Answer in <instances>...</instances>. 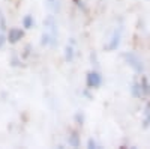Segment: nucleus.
Masks as SVG:
<instances>
[{"instance_id":"39448f33","label":"nucleus","mask_w":150,"mask_h":149,"mask_svg":"<svg viewBox=\"0 0 150 149\" xmlns=\"http://www.w3.org/2000/svg\"><path fill=\"white\" fill-rule=\"evenodd\" d=\"M6 38H8L9 44H17L24 38V30L20 27H12L6 32Z\"/></svg>"},{"instance_id":"1a4fd4ad","label":"nucleus","mask_w":150,"mask_h":149,"mask_svg":"<svg viewBox=\"0 0 150 149\" xmlns=\"http://www.w3.org/2000/svg\"><path fill=\"white\" fill-rule=\"evenodd\" d=\"M141 125L144 130L150 128V101L144 106V110H143V118H141Z\"/></svg>"},{"instance_id":"f03ea898","label":"nucleus","mask_w":150,"mask_h":149,"mask_svg":"<svg viewBox=\"0 0 150 149\" xmlns=\"http://www.w3.org/2000/svg\"><path fill=\"white\" fill-rule=\"evenodd\" d=\"M123 60H125V63H126L129 68H132V71L135 74H138V76H141V74L146 72L144 60L141 59L140 54H137L135 51H125L123 53Z\"/></svg>"},{"instance_id":"6e6552de","label":"nucleus","mask_w":150,"mask_h":149,"mask_svg":"<svg viewBox=\"0 0 150 149\" xmlns=\"http://www.w3.org/2000/svg\"><path fill=\"white\" fill-rule=\"evenodd\" d=\"M68 145L71 148H80L81 145V137H80V133L78 131H69V135H68Z\"/></svg>"},{"instance_id":"f8f14e48","label":"nucleus","mask_w":150,"mask_h":149,"mask_svg":"<svg viewBox=\"0 0 150 149\" xmlns=\"http://www.w3.org/2000/svg\"><path fill=\"white\" fill-rule=\"evenodd\" d=\"M21 24H23V29H26V30L35 27V18H33V15H30V14L24 15L23 20H21Z\"/></svg>"},{"instance_id":"9d476101","label":"nucleus","mask_w":150,"mask_h":149,"mask_svg":"<svg viewBox=\"0 0 150 149\" xmlns=\"http://www.w3.org/2000/svg\"><path fill=\"white\" fill-rule=\"evenodd\" d=\"M140 83H141V89H143V95H144V98H150V80L144 76V74H141Z\"/></svg>"},{"instance_id":"7ed1b4c3","label":"nucleus","mask_w":150,"mask_h":149,"mask_svg":"<svg viewBox=\"0 0 150 149\" xmlns=\"http://www.w3.org/2000/svg\"><path fill=\"white\" fill-rule=\"evenodd\" d=\"M123 24H119V26H116V29L112 30L111 36L108 42L105 44V51H116V50H119L120 44H122V38H123Z\"/></svg>"},{"instance_id":"423d86ee","label":"nucleus","mask_w":150,"mask_h":149,"mask_svg":"<svg viewBox=\"0 0 150 149\" xmlns=\"http://www.w3.org/2000/svg\"><path fill=\"white\" fill-rule=\"evenodd\" d=\"M63 56H65V60L68 63H72L75 60V39L71 38L69 42L65 45V51H63Z\"/></svg>"},{"instance_id":"2eb2a0df","label":"nucleus","mask_w":150,"mask_h":149,"mask_svg":"<svg viewBox=\"0 0 150 149\" xmlns=\"http://www.w3.org/2000/svg\"><path fill=\"white\" fill-rule=\"evenodd\" d=\"M6 17L3 14V11L0 9V32H6Z\"/></svg>"},{"instance_id":"ddd939ff","label":"nucleus","mask_w":150,"mask_h":149,"mask_svg":"<svg viewBox=\"0 0 150 149\" xmlns=\"http://www.w3.org/2000/svg\"><path fill=\"white\" fill-rule=\"evenodd\" d=\"M74 120H75V123H77L78 127H83L84 122H86V116H84L83 111H77L75 116H74Z\"/></svg>"},{"instance_id":"dca6fc26","label":"nucleus","mask_w":150,"mask_h":149,"mask_svg":"<svg viewBox=\"0 0 150 149\" xmlns=\"http://www.w3.org/2000/svg\"><path fill=\"white\" fill-rule=\"evenodd\" d=\"M87 148H89V149H98L99 145H98V142L93 137H90L89 140H87Z\"/></svg>"},{"instance_id":"f257e3e1","label":"nucleus","mask_w":150,"mask_h":149,"mask_svg":"<svg viewBox=\"0 0 150 149\" xmlns=\"http://www.w3.org/2000/svg\"><path fill=\"white\" fill-rule=\"evenodd\" d=\"M59 39V29L54 15H48L44 20V32L41 35V45L42 47H54Z\"/></svg>"},{"instance_id":"20e7f679","label":"nucleus","mask_w":150,"mask_h":149,"mask_svg":"<svg viewBox=\"0 0 150 149\" xmlns=\"http://www.w3.org/2000/svg\"><path fill=\"white\" fill-rule=\"evenodd\" d=\"M102 83H104V77L98 69H90L86 74V86H87L89 91L99 89L102 86Z\"/></svg>"},{"instance_id":"0eeeda50","label":"nucleus","mask_w":150,"mask_h":149,"mask_svg":"<svg viewBox=\"0 0 150 149\" xmlns=\"http://www.w3.org/2000/svg\"><path fill=\"white\" fill-rule=\"evenodd\" d=\"M129 91H131V95H132L134 98H137V99H143V98H144V95H143V89H141V83H140V78L132 80Z\"/></svg>"},{"instance_id":"f3484780","label":"nucleus","mask_w":150,"mask_h":149,"mask_svg":"<svg viewBox=\"0 0 150 149\" xmlns=\"http://www.w3.org/2000/svg\"><path fill=\"white\" fill-rule=\"evenodd\" d=\"M8 42V38H6V32H0V50L3 48V45Z\"/></svg>"},{"instance_id":"4468645a","label":"nucleus","mask_w":150,"mask_h":149,"mask_svg":"<svg viewBox=\"0 0 150 149\" xmlns=\"http://www.w3.org/2000/svg\"><path fill=\"white\" fill-rule=\"evenodd\" d=\"M72 2H74V5L77 6L81 12H87V5H86L84 0H72Z\"/></svg>"},{"instance_id":"a211bd4d","label":"nucleus","mask_w":150,"mask_h":149,"mask_svg":"<svg viewBox=\"0 0 150 149\" xmlns=\"http://www.w3.org/2000/svg\"><path fill=\"white\" fill-rule=\"evenodd\" d=\"M21 63V60L17 57V56H12V65H14V66H18Z\"/></svg>"},{"instance_id":"9b49d317","label":"nucleus","mask_w":150,"mask_h":149,"mask_svg":"<svg viewBox=\"0 0 150 149\" xmlns=\"http://www.w3.org/2000/svg\"><path fill=\"white\" fill-rule=\"evenodd\" d=\"M47 2V6L48 9L53 12V14H59V12L62 11V3L60 0H45Z\"/></svg>"}]
</instances>
